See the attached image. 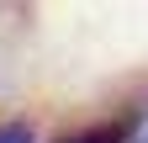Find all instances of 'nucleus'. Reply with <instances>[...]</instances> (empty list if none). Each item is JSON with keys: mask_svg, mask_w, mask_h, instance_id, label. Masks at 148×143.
I'll list each match as a JSON object with an SVG mask.
<instances>
[{"mask_svg": "<svg viewBox=\"0 0 148 143\" xmlns=\"http://www.w3.org/2000/svg\"><path fill=\"white\" fill-rule=\"evenodd\" d=\"M0 143H32V127L27 122H11V127H0Z\"/></svg>", "mask_w": 148, "mask_h": 143, "instance_id": "nucleus-1", "label": "nucleus"}]
</instances>
